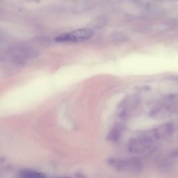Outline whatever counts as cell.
Here are the masks:
<instances>
[{
  "label": "cell",
  "mask_w": 178,
  "mask_h": 178,
  "mask_svg": "<svg viewBox=\"0 0 178 178\" xmlns=\"http://www.w3.org/2000/svg\"><path fill=\"white\" fill-rule=\"evenodd\" d=\"M155 139L152 132L143 134L134 137L129 141L128 149L129 152L134 154H141L146 152L152 146Z\"/></svg>",
  "instance_id": "6da1fadb"
},
{
  "label": "cell",
  "mask_w": 178,
  "mask_h": 178,
  "mask_svg": "<svg viewBox=\"0 0 178 178\" xmlns=\"http://www.w3.org/2000/svg\"><path fill=\"white\" fill-rule=\"evenodd\" d=\"M109 163L116 170L121 172H135L143 168V163L137 158H112Z\"/></svg>",
  "instance_id": "7a4b0ae2"
},
{
  "label": "cell",
  "mask_w": 178,
  "mask_h": 178,
  "mask_svg": "<svg viewBox=\"0 0 178 178\" xmlns=\"http://www.w3.org/2000/svg\"><path fill=\"white\" fill-rule=\"evenodd\" d=\"M93 36V32L90 29H79L60 34L55 41L59 43H77L90 39Z\"/></svg>",
  "instance_id": "3957f363"
},
{
  "label": "cell",
  "mask_w": 178,
  "mask_h": 178,
  "mask_svg": "<svg viewBox=\"0 0 178 178\" xmlns=\"http://www.w3.org/2000/svg\"><path fill=\"white\" fill-rule=\"evenodd\" d=\"M33 54L28 49L23 48H17L11 50L8 54L9 59L15 63H23L26 62L27 59H30Z\"/></svg>",
  "instance_id": "277c9868"
},
{
  "label": "cell",
  "mask_w": 178,
  "mask_h": 178,
  "mask_svg": "<svg viewBox=\"0 0 178 178\" xmlns=\"http://www.w3.org/2000/svg\"><path fill=\"white\" fill-rule=\"evenodd\" d=\"M21 178H46V175L42 172L33 171V170H25L20 174Z\"/></svg>",
  "instance_id": "5b68a950"
},
{
  "label": "cell",
  "mask_w": 178,
  "mask_h": 178,
  "mask_svg": "<svg viewBox=\"0 0 178 178\" xmlns=\"http://www.w3.org/2000/svg\"><path fill=\"white\" fill-rule=\"evenodd\" d=\"M170 157L172 158V159H175V158H178V148L175 149V150H172V151L170 152Z\"/></svg>",
  "instance_id": "8992f818"
},
{
  "label": "cell",
  "mask_w": 178,
  "mask_h": 178,
  "mask_svg": "<svg viewBox=\"0 0 178 178\" xmlns=\"http://www.w3.org/2000/svg\"><path fill=\"white\" fill-rule=\"evenodd\" d=\"M59 178H71L70 177H59Z\"/></svg>",
  "instance_id": "52a82bcc"
}]
</instances>
